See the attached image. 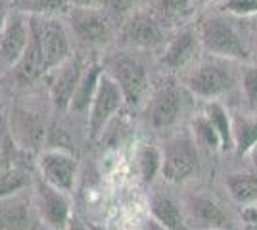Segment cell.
Here are the masks:
<instances>
[{"instance_id": "1", "label": "cell", "mask_w": 257, "mask_h": 230, "mask_svg": "<svg viewBox=\"0 0 257 230\" xmlns=\"http://www.w3.org/2000/svg\"><path fill=\"white\" fill-rule=\"evenodd\" d=\"M104 71L119 85L125 98V106L139 108L144 104L150 90V79L146 67L139 58L128 54L113 56L111 60H107Z\"/></svg>"}, {"instance_id": "2", "label": "cell", "mask_w": 257, "mask_h": 230, "mask_svg": "<svg viewBox=\"0 0 257 230\" xmlns=\"http://www.w3.org/2000/svg\"><path fill=\"white\" fill-rule=\"evenodd\" d=\"M198 37H200L202 48L209 54L226 58V60H240V62H246L249 58L242 37L221 16H209L202 20L198 27Z\"/></svg>"}, {"instance_id": "3", "label": "cell", "mask_w": 257, "mask_h": 230, "mask_svg": "<svg viewBox=\"0 0 257 230\" xmlns=\"http://www.w3.org/2000/svg\"><path fill=\"white\" fill-rule=\"evenodd\" d=\"M198 169V144L190 132L171 136L161 148V175L173 184L186 182Z\"/></svg>"}, {"instance_id": "4", "label": "cell", "mask_w": 257, "mask_h": 230, "mask_svg": "<svg viewBox=\"0 0 257 230\" xmlns=\"http://www.w3.org/2000/svg\"><path fill=\"white\" fill-rule=\"evenodd\" d=\"M29 20L39 35V41H41L44 73H50L71 58V35L64 23L56 18L29 16Z\"/></svg>"}, {"instance_id": "5", "label": "cell", "mask_w": 257, "mask_h": 230, "mask_svg": "<svg viewBox=\"0 0 257 230\" xmlns=\"http://www.w3.org/2000/svg\"><path fill=\"white\" fill-rule=\"evenodd\" d=\"M117 44L128 50H156L165 44L161 22L148 12H133L123 20L117 33Z\"/></svg>"}, {"instance_id": "6", "label": "cell", "mask_w": 257, "mask_h": 230, "mask_svg": "<svg viewBox=\"0 0 257 230\" xmlns=\"http://www.w3.org/2000/svg\"><path fill=\"white\" fill-rule=\"evenodd\" d=\"M69 29L79 43L86 46H102L115 37V27L111 23V14L100 8H77L69 12Z\"/></svg>"}, {"instance_id": "7", "label": "cell", "mask_w": 257, "mask_h": 230, "mask_svg": "<svg viewBox=\"0 0 257 230\" xmlns=\"http://www.w3.org/2000/svg\"><path fill=\"white\" fill-rule=\"evenodd\" d=\"M236 85L232 71L223 64L217 62H204L192 67L184 77V87L192 92L194 96L205 100H215L230 92Z\"/></svg>"}, {"instance_id": "8", "label": "cell", "mask_w": 257, "mask_h": 230, "mask_svg": "<svg viewBox=\"0 0 257 230\" xmlns=\"http://www.w3.org/2000/svg\"><path fill=\"white\" fill-rule=\"evenodd\" d=\"M123 106H125V98H123L121 88L104 71L94 100L90 104V110H88V136L92 140H98L107 129L109 121L115 117V113Z\"/></svg>"}, {"instance_id": "9", "label": "cell", "mask_w": 257, "mask_h": 230, "mask_svg": "<svg viewBox=\"0 0 257 230\" xmlns=\"http://www.w3.org/2000/svg\"><path fill=\"white\" fill-rule=\"evenodd\" d=\"M188 230H230L232 222L226 211L213 197L204 194L186 196L182 201Z\"/></svg>"}, {"instance_id": "10", "label": "cell", "mask_w": 257, "mask_h": 230, "mask_svg": "<svg viewBox=\"0 0 257 230\" xmlns=\"http://www.w3.org/2000/svg\"><path fill=\"white\" fill-rule=\"evenodd\" d=\"M39 171L50 186L71 194L79 175V161L65 150H46L39 155Z\"/></svg>"}, {"instance_id": "11", "label": "cell", "mask_w": 257, "mask_h": 230, "mask_svg": "<svg viewBox=\"0 0 257 230\" xmlns=\"http://www.w3.org/2000/svg\"><path fill=\"white\" fill-rule=\"evenodd\" d=\"M35 203L41 219L52 230H65L71 220V201L65 192L39 178L35 182Z\"/></svg>"}, {"instance_id": "12", "label": "cell", "mask_w": 257, "mask_h": 230, "mask_svg": "<svg viewBox=\"0 0 257 230\" xmlns=\"http://www.w3.org/2000/svg\"><path fill=\"white\" fill-rule=\"evenodd\" d=\"M184 110V98L179 87H161L150 100L146 108V121L152 129H169L181 119Z\"/></svg>"}, {"instance_id": "13", "label": "cell", "mask_w": 257, "mask_h": 230, "mask_svg": "<svg viewBox=\"0 0 257 230\" xmlns=\"http://www.w3.org/2000/svg\"><path fill=\"white\" fill-rule=\"evenodd\" d=\"M50 79V100H52L54 110L69 111L71 100L75 94L77 87L81 83V77L85 73L83 62L79 58H69L60 67H56Z\"/></svg>"}, {"instance_id": "14", "label": "cell", "mask_w": 257, "mask_h": 230, "mask_svg": "<svg viewBox=\"0 0 257 230\" xmlns=\"http://www.w3.org/2000/svg\"><path fill=\"white\" fill-rule=\"evenodd\" d=\"M29 37H31L29 16L14 10L4 29L0 31V58L14 67L25 52L29 44Z\"/></svg>"}, {"instance_id": "15", "label": "cell", "mask_w": 257, "mask_h": 230, "mask_svg": "<svg viewBox=\"0 0 257 230\" xmlns=\"http://www.w3.org/2000/svg\"><path fill=\"white\" fill-rule=\"evenodd\" d=\"M202 48L198 29H182L167 43L163 54L160 58V64L167 71H181L192 66L196 56Z\"/></svg>"}, {"instance_id": "16", "label": "cell", "mask_w": 257, "mask_h": 230, "mask_svg": "<svg viewBox=\"0 0 257 230\" xmlns=\"http://www.w3.org/2000/svg\"><path fill=\"white\" fill-rule=\"evenodd\" d=\"M150 215L165 230H188L182 203L167 194H156L150 199Z\"/></svg>"}, {"instance_id": "17", "label": "cell", "mask_w": 257, "mask_h": 230, "mask_svg": "<svg viewBox=\"0 0 257 230\" xmlns=\"http://www.w3.org/2000/svg\"><path fill=\"white\" fill-rule=\"evenodd\" d=\"M12 132L23 148H39L44 140V125L29 111H14L12 115Z\"/></svg>"}, {"instance_id": "18", "label": "cell", "mask_w": 257, "mask_h": 230, "mask_svg": "<svg viewBox=\"0 0 257 230\" xmlns=\"http://www.w3.org/2000/svg\"><path fill=\"white\" fill-rule=\"evenodd\" d=\"M102 75H104V66H100V64H92V66L85 67V73L81 77V83H79L75 94H73L69 111L83 113V111L90 110V104L94 100Z\"/></svg>"}, {"instance_id": "19", "label": "cell", "mask_w": 257, "mask_h": 230, "mask_svg": "<svg viewBox=\"0 0 257 230\" xmlns=\"http://www.w3.org/2000/svg\"><path fill=\"white\" fill-rule=\"evenodd\" d=\"M31 224L29 203L20 197L0 199V230H27Z\"/></svg>"}, {"instance_id": "20", "label": "cell", "mask_w": 257, "mask_h": 230, "mask_svg": "<svg viewBox=\"0 0 257 230\" xmlns=\"http://www.w3.org/2000/svg\"><path fill=\"white\" fill-rule=\"evenodd\" d=\"M205 117L211 121L215 132L219 134V140H221V152H230L234 150V132H232V117L230 113L226 111V108L217 102L211 100L207 102L205 106Z\"/></svg>"}, {"instance_id": "21", "label": "cell", "mask_w": 257, "mask_h": 230, "mask_svg": "<svg viewBox=\"0 0 257 230\" xmlns=\"http://www.w3.org/2000/svg\"><path fill=\"white\" fill-rule=\"evenodd\" d=\"M225 186L238 205L257 203V175L253 173H232L225 178Z\"/></svg>"}, {"instance_id": "22", "label": "cell", "mask_w": 257, "mask_h": 230, "mask_svg": "<svg viewBox=\"0 0 257 230\" xmlns=\"http://www.w3.org/2000/svg\"><path fill=\"white\" fill-rule=\"evenodd\" d=\"M71 8L69 0H14V10L27 14V16H43L56 18L65 14Z\"/></svg>"}, {"instance_id": "23", "label": "cell", "mask_w": 257, "mask_h": 230, "mask_svg": "<svg viewBox=\"0 0 257 230\" xmlns=\"http://www.w3.org/2000/svg\"><path fill=\"white\" fill-rule=\"evenodd\" d=\"M232 132H234V150L240 155H247L257 144V123L246 117L232 119Z\"/></svg>"}, {"instance_id": "24", "label": "cell", "mask_w": 257, "mask_h": 230, "mask_svg": "<svg viewBox=\"0 0 257 230\" xmlns=\"http://www.w3.org/2000/svg\"><path fill=\"white\" fill-rule=\"evenodd\" d=\"M137 163H139L140 176L146 182H152L161 173V150L158 146L144 144L137 153Z\"/></svg>"}, {"instance_id": "25", "label": "cell", "mask_w": 257, "mask_h": 230, "mask_svg": "<svg viewBox=\"0 0 257 230\" xmlns=\"http://www.w3.org/2000/svg\"><path fill=\"white\" fill-rule=\"evenodd\" d=\"M156 12H158L156 18L160 22H182L194 12V2L192 0H158Z\"/></svg>"}, {"instance_id": "26", "label": "cell", "mask_w": 257, "mask_h": 230, "mask_svg": "<svg viewBox=\"0 0 257 230\" xmlns=\"http://www.w3.org/2000/svg\"><path fill=\"white\" fill-rule=\"evenodd\" d=\"M29 184V173L20 167H8L0 171V199L12 197Z\"/></svg>"}, {"instance_id": "27", "label": "cell", "mask_w": 257, "mask_h": 230, "mask_svg": "<svg viewBox=\"0 0 257 230\" xmlns=\"http://www.w3.org/2000/svg\"><path fill=\"white\" fill-rule=\"evenodd\" d=\"M192 127H194L192 134H194V138H196V144H198V146H202L205 150H211V152L221 150L219 134L215 132L213 125H211V121L205 117V113L194 119Z\"/></svg>"}, {"instance_id": "28", "label": "cell", "mask_w": 257, "mask_h": 230, "mask_svg": "<svg viewBox=\"0 0 257 230\" xmlns=\"http://www.w3.org/2000/svg\"><path fill=\"white\" fill-rule=\"evenodd\" d=\"M242 88L247 104L257 110V67H246L242 73Z\"/></svg>"}, {"instance_id": "29", "label": "cell", "mask_w": 257, "mask_h": 230, "mask_svg": "<svg viewBox=\"0 0 257 230\" xmlns=\"http://www.w3.org/2000/svg\"><path fill=\"white\" fill-rule=\"evenodd\" d=\"M137 4H139V0H106L104 2L106 10L111 14L113 20H125V18H128L135 12Z\"/></svg>"}, {"instance_id": "30", "label": "cell", "mask_w": 257, "mask_h": 230, "mask_svg": "<svg viewBox=\"0 0 257 230\" xmlns=\"http://www.w3.org/2000/svg\"><path fill=\"white\" fill-rule=\"evenodd\" d=\"M221 10L236 16H251L257 14V0H225Z\"/></svg>"}, {"instance_id": "31", "label": "cell", "mask_w": 257, "mask_h": 230, "mask_svg": "<svg viewBox=\"0 0 257 230\" xmlns=\"http://www.w3.org/2000/svg\"><path fill=\"white\" fill-rule=\"evenodd\" d=\"M242 222L244 230H257V203L242 207Z\"/></svg>"}, {"instance_id": "32", "label": "cell", "mask_w": 257, "mask_h": 230, "mask_svg": "<svg viewBox=\"0 0 257 230\" xmlns=\"http://www.w3.org/2000/svg\"><path fill=\"white\" fill-rule=\"evenodd\" d=\"M71 6H77V8H100L104 6L106 0H69Z\"/></svg>"}, {"instance_id": "33", "label": "cell", "mask_w": 257, "mask_h": 230, "mask_svg": "<svg viewBox=\"0 0 257 230\" xmlns=\"http://www.w3.org/2000/svg\"><path fill=\"white\" fill-rule=\"evenodd\" d=\"M8 18H10V8H8V4H6L4 0H0V31L4 29Z\"/></svg>"}, {"instance_id": "34", "label": "cell", "mask_w": 257, "mask_h": 230, "mask_svg": "<svg viewBox=\"0 0 257 230\" xmlns=\"http://www.w3.org/2000/svg\"><path fill=\"white\" fill-rule=\"evenodd\" d=\"M65 230H86V222H83V220L77 219V217H71V220H69V224H67Z\"/></svg>"}, {"instance_id": "35", "label": "cell", "mask_w": 257, "mask_h": 230, "mask_svg": "<svg viewBox=\"0 0 257 230\" xmlns=\"http://www.w3.org/2000/svg\"><path fill=\"white\" fill-rule=\"evenodd\" d=\"M142 230H165V228H163V226H160V224H158L154 219H150V220H146V222H144Z\"/></svg>"}, {"instance_id": "36", "label": "cell", "mask_w": 257, "mask_h": 230, "mask_svg": "<svg viewBox=\"0 0 257 230\" xmlns=\"http://www.w3.org/2000/svg\"><path fill=\"white\" fill-rule=\"evenodd\" d=\"M86 230H109V228H106V226H98V224H94V222H86Z\"/></svg>"}, {"instance_id": "37", "label": "cell", "mask_w": 257, "mask_h": 230, "mask_svg": "<svg viewBox=\"0 0 257 230\" xmlns=\"http://www.w3.org/2000/svg\"><path fill=\"white\" fill-rule=\"evenodd\" d=\"M247 155H249V157H251V161L257 165V144L253 146V148H251V152L247 153Z\"/></svg>"}, {"instance_id": "38", "label": "cell", "mask_w": 257, "mask_h": 230, "mask_svg": "<svg viewBox=\"0 0 257 230\" xmlns=\"http://www.w3.org/2000/svg\"><path fill=\"white\" fill-rule=\"evenodd\" d=\"M194 6L198 4V6H205V4H213V2H217V0H192Z\"/></svg>"}]
</instances>
